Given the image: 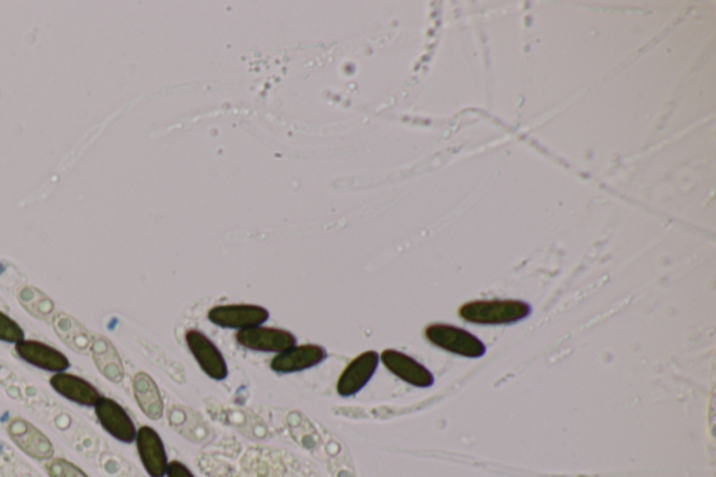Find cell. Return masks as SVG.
Segmentation results:
<instances>
[{"mask_svg":"<svg viewBox=\"0 0 716 477\" xmlns=\"http://www.w3.org/2000/svg\"><path fill=\"white\" fill-rule=\"evenodd\" d=\"M16 353L31 366L51 373H65L70 368V361L65 354L37 340H21L16 345Z\"/></svg>","mask_w":716,"mask_h":477,"instance_id":"12","label":"cell"},{"mask_svg":"<svg viewBox=\"0 0 716 477\" xmlns=\"http://www.w3.org/2000/svg\"><path fill=\"white\" fill-rule=\"evenodd\" d=\"M186 345L192 356L198 361L203 373L214 381H223L228 377L227 361L219 347L207 338L205 333L191 329L185 335Z\"/></svg>","mask_w":716,"mask_h":477,"instance_id":"4","label":"cell"},{"mask_svg":"<svg viewBox=\"0 0 716 477\" xmlns=\"http://www.w3.org/2000/svg\"><path fill=\"white\" fill-rule=\"evenodd\" d=\"M90 350L98 371L108 381L114 382V384H121L125 377L124 363H122L121 356H119L117 349H115L110 340L103 338V336H98L91 342Z\"/></svg>","mask_w":716,"mask_h":477,"instance_id":"14","label":"cell"},{"mask_svg":"<svg viewBox=\"0 0 716 477\" xmlns=\"http://www.w3.org/2000/svg\"><path fill=\"white\" fill-rule=\"evenodd\" d=\"M381 363L379 354L374 350L361 353L356 359L347 364L343 373L340 374L338 385V394L343 398L357 395L374 377L375 371Z\"/></svg>","mask_w":716,"mask_h":477,"instance_id":"7","label":"cell"},{"mask_svg":"<svg viewBox=\"0 0 716 477\" xmlns=\"http://www.w3.org/2000/svg\"><path fill=\"white\" fill-rule=\"evenodd\" d=\"M55 332L58 333L59 338L66 346L75 352L86 353L91 347V340L89 333L83 326L77 324L75 319L69 317V315H61V317L55 318Z\"/></svg>","mask_w":716,"mask_h":477,"instance_id":"17","label":"cell"},{"mask_svg":"<svg viewBox=\"0 0 716 477\" xmlns=\"http://www.w3.org/2000/svg\"><path fill=\"white\" fill-rule=\"evenodd\" d=\"M459 315L479 325H508L531 315V305L518 300L473 301L462 305Z\"/></svg>","mask_w":716,"mask_h":477,"instance_id":"1","label":"cell"},{"mask_svg":"<svg viewBox=\"0 0 716 477\" xmlns=\"http://www.w3.org/2000/svg\"><path fill=\"white\" fill-rule=\"evenodd\" d=\"M0 340L6 343H14V345L24 340L23 328L12 318L3 314L2 311H0Z\"/></svg>","mask_w":716,"mask_h":477,"instance_id":"18","label":"cell"},{"mask_svg":"<svg viewBox=\"0 0 716 477\" xmlns=\"http://www.w3.org/2000/svg\"><path fill=\"white\" fill-rule=\"evenodd\" d=\"M379 360L393 375L416 388H430L434 384V375L423 364L417 363L407 354L395 349H386L379 354Z\"/></svg>","mask_w":716,"mask_h":477,"instance_id":"9","label":"cell"},{"mask_svg":"<svg viewBox=\"0 0 716 477\" xmlns=\"http://www.w3.org/2000/svg\"><path fill=\"white\" fill-rule=\"evenodd\" d=\"M189 410L171 409L170 423L182 437L188 438L193 443H203L210 436L209 427L203 423L198 415H188Z\"/></svg>","mask_w":716,"mask_h":477,"instance_id":"16","label":"cell"},{"mask_svg":"<svg viewBox=\"0 0 716 477\" xmlns=\"http://www.w3.org/2000/svg\"><path fill=\"white\" fill-rule=\"evenodd\" d=\"M237 342L245 349L254 350V352L279 354L296 346L297 338L293 333L284 331V329L259 325L255 328L238 331Z\"/></svg>","mask_w":716,"mask_h":477,"instance_id":"5","label":"cell"},{"mask_svg":"<svg viewBox=\"0 0 716 477\" xmlns=\"http://www.w3.org/2000/svg\"><path fill=\"white\" fill-rule=\"evenodd\" d=\"M328 356L325 347L319 345H296L287 349L286 352L276 354L273 357L270 368L277 374L301 373L317 367Z\"/></svg>","mask_w":716,"mask_h":477,"instance_id":"11","label":"cell"},{"mask_svg":"<svg viewBox=\"0 0 716 477\" xmlns=\"http://www.w3.org/2000/svg\"><path fill=\"white\" fill-rule=\"evenodd\" d=\"M426 338L433 345L458 356L479 359L486 354V346L479 338L456 326L434 324L426 329Z\"/></svg>","mask_w":716,"mask_h":477,"instance_id":"2","label":"cell"},{"mask_svg":"<svg viewBox=\"0 0 716 477\" xmlns=\"http://www.w3.org/2000/svg\"><path fill=\"white\" fill-rule=\"evenodd\" d=\"M7 433L19 450L28 457L37 459V461H49L54 457V445L49 438L27 420L20 419V417L10 420Z\"/></svg>","mask_w":716,"mask_h":477,"instance_id":"6","label":"cell"},{"mask_svg":"<svg viewBox=\"0 0 716 477\" xmlns=\"http://www.w3.org/2000/svg\"><path fill=\"white\" fill-rule=\"evenodd\" d=\"M133 395L140 410L150 420H160L164 415L163 396L149 374L138 373L133 377Z\"/></svg>","mask_w":716,"mask_h":477,"instance_id":"15","label":"cell"},{"mask_svg":"<svg viewBox=\"0 0 716 477\" xmlns=\"http://www.w3.org/2000/svg\"><path fill=\"white\" fill-rule=\"evenodd\" d=\"M207 318L220 328L244 331V329L265 324L269 319V311L261 305H217L209 311Z\"/></svg>","mask_w":716,"mask_h":477,"instance_id":"3","label":"cell"},{"mask_svg":"<svg viewBox=\"0 0 716 477\" xmlns=\"http://www.w3.org/2000/svg\"><path fill=\"white\" fill-rule=\"evenodd\" d=\"M94 409H96L98 422L115 440L125 444L135 443L138 430H136L131 417L118 402L101 396Z\"/></svg>","mask_w":716,"mask_h":477,"instance_id":"8","label":"cell"},{"mask_svg":"<svg viewBox=\"0 0 716 477\" xmlns=\"http://www.w3.org/2000/svg\"><path fill=\"white\" fill-rule=\"evenodd\" d=\"M167 477H195L193 473L189 471L188 466L182 464V462L174 461L168 464Z\"/></svg>","mask_w":716,"mask_h":477,"instance_id":"20","label":"cell"},{"mask_svg":"<svg viewBox=\"0 0 716 477\" xmlns=\"http://www.w3.org/2000/svg\"><path fill=\"white\" fill-rule=\"evenodd\" d=\"M140 461L150 477H166L168 458L160 434L153 427L143 426L136 434Z\"/></svg>","mask_w":716,"mask_h":477,"instance_id":"10","label":"cell"},{"mask_svg":"<svg viewBox=\"0 0 716 477\" xmlns=\"http://www.w3.org/2000/svg\"><path fill=\"white\" fill-rule=\"evenodd\" d=\"M49 477H89L75 464L66 461V459H52L47 465Z\"/></svg>","mask_w":716,"mask_h":477,"instance_id":"19","label":"cell"},{"mask_svg":"<svg viewBox=\"0 0 716 477\" xmlns=\"http://www.w3.org/2000/svg\"><path fill=\"white\" fill-rule=\"evenodd\" d=\"M49 384L62 398L77 403V405L86 406V408H91V406L94 408L101 398L96 387L77 375L56 373L52 375Z\"/></svg>","mask_w":716,"mask_h":477,"instance_id":"13","label":"cell"}]
</instances>
